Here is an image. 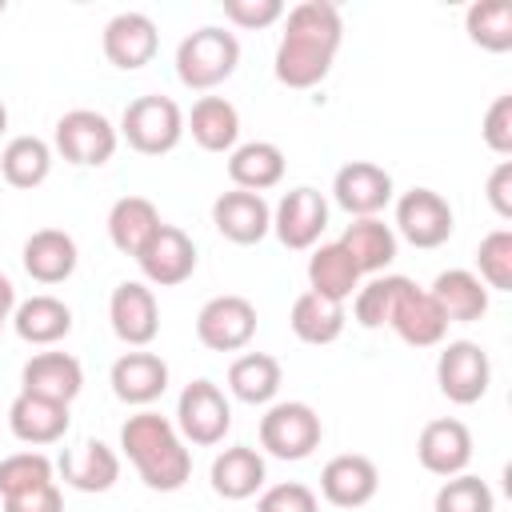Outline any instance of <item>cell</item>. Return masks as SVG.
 <instances>
[{
  "label": "cell",
  "mask_w": 512,
  "mask_h": 512,
  "mask_svg": "<svg viewBox=\"0 0 512 512\" xmlns=\"http://www.w3.org/2000/svg\"><path fill=\"white\" fill-rule=\"evenodd\" d=\"M116 144H120V132L116 124L96 112V108H72L56 120V132H52V148L76 164V168H100L116 156Z\"/></svg>",
  "instance_id": "8992f818"
},
{
  "label": "cell",
  "mask_w": 512,
  "mask_h": 512,
  "mask_svg": "<svg viewBox=\"0 0 512 512\" xmlns=\"http://www.w3.org/2000/svg\"><path fill=\"white\" fill-rule=\"evenodd\" d=\"M0 504H4V512H64V492H60V484L52 480V484H40V488H32V492L4 496Z\"/></svg>",
  "instance_id": "ee69618b"
},
{
  "label": "cell",
  "mask_w": 512,
  "mask_h": 512,
  "mask_svg": "<svg viewBox=\"0 0 512 512\" xmlns=\"http://www.w3.org/2000/svg\"><path fill=\"white\" fill-rule=\"evenodd\" d=\"M344 20L332 0H304L284 12V32L272 56V72L284 88H316L340 52Z\"/></svg>",
  "instance_id": "6da1fadb"
},
{
  "label": "cell",
  "mask_w": 512,
  "mask_h": 512,
  "mask_svg": "<svg viewBox=\"0 0 512 512\" xmlns=\"http://www.w3.org/2000/svg\"><path fill=\"white\" fill-rule=\"evenodd\" d=\"M56 476V464L44 456V452H12L0 460V500L4 496H20V492H32L40 484H52Z\"/></svg>",
  "instance_id": "74e56055"
},
{
  "label": "cell",
  "mask_w": 512,
  "mask_h": 512,
  "mask_svg": "<svg viewBox=\"0 0 512 512\" xmlns=\"http://www.w3.org/2000/svg\"><path fill=\"white\" fill-rule=\"evenodd\" d=\"M476 276L488 292H512V232L496 228L476 244Z\"/></svg>",
  "instance_id": "ab89813d"
},
{
  "label": "cell",
  "mask_w": 512,
  "mask_h": 512,
  "mask_svg": "<svg viewBox=\"0 0 512 512\" xmlns=\"http://www.w3.org/2000/svg\"><path fill=\"white\" fill-rule=\"evenodd\" d=\"M208 480H212V492L224 496V500H248L264 488L268 480V464L260 456V448L252 444H232L224 452H216L212 468H208Z\"/></svg>",
  "instance_id": "d4e9b609"
},
{
  "label": "cell",
  "mask_w": 512,
  "mask_h": 512,
  "mask_svg": "<svg viewBox=\"0 0 512 512\" xmlns=\"http://www.w3.org/2000/svg\"><path fill=\"white\" fill-rule=\"evenodd\" d=\"M108 384H112V396L120 404L148 408L152 400H160L168 392V364L148 348H132V352L112 360Z\"/></svg>",
  "instance_id": "e0dca14e"
},
{
  "label": "cell",
  "mask_w": 512,
  "mask_h": 512,
  "mask_svg": "<svg viewBox=\"0 0 512 512\" xmlns=\"http://www.w3.org/2000/svg\"><path fill=\"white\" fill-rule=\"evenodd\" d=\"M380 492V472L360 452H340L320 468V496L332 508H364Z\"/></svg>",
  "instance_id": "d6986e66"
},
{
  "label": "cell",
  "mask_w": 512,
  "mask_h": 512,
  "mask_svg": "<svg viewBox=\"0 0 512 512\" xmlns=\"http://www.w3.org/2000/svg\"><path fill=\"white\" fill-rule=\"evenodd\" d=\"M436 384L440 396L468 408L488 396L492 388V360L476 340H448L436 356Z\"/></svg>",
  "instance_id": "ba28073f"
},
{
  "label": "cell",
  "mask_w": 512,
  "mask_h": 512,
  "mask_svg": "<svg viewBox=\"0 0 512 512\" xmlns=\"http://www.w3.org/2000/svg\"><path fill=\"white\" fill-rule=\"evenodd\" d=\"M176 432L184 436V444H196V448H212L228 436L232 428V404L228 396L220 392V384L212 380H192L184 384L180 400H176Z\"/></svg>",
  "instance_id": "52a82bcc"
},
{
  "label": "cell",
  "mask_w": 512,
  "mask_h": 512,
  "mask_svg": "<svg viewBox=\"0 0 512 512\" xmlns=\"http://www.w3.org/2000/svg\"><path fill=\"white\" fill-rule=\"evenodd\" d=\"M288 324H292L296 340H304V344H312V348H324V344L340 340V332H344V324H348V312H344V304H336V300H324V296H316V292H300V296L292 300Z\"/></svg>",
  "instance_id": "836d02e7"
},
{
  "label": "cell",
  "mask_w": 512,
  "mask_h": 512,
  "mask_svg": "<svg viewBox=\"0 0 512 512\" xmlns=\"http://www.w3.org/2000/svg\"><path fill=\"white\" fill-rule=\"evenodd\" d=\"M280 384H284V368L268 352H244V356H236L228 364V392L240 404H252V408L272 404Z\"/></svg>",
  "instance_id": "d6a6232c"
},
{
  "label": "cell",
  "mask_w": 512,
  "mask_h": 512,
  "mask_svg": "<svg viewBox=\"0 0 512 512\" xmlns=\"http://www.w3.org/2000/svg\"><path fill=\"white\" fill-rule=\"evenodd\" d=\"M256 512H320V496L300 480H284L260 492Z\"/></svg>",
  "instance_id": "60d3db41"
},
{
  "label": "cell",
  "mask_w": 512,
  "mask_h": 512,
  "mask_svg": "<svg viewBox=\"0 0 512 512\" xmlns=\"http://www.w3.org/2000/svg\"><path fill=\"white\" fill-rule=\"evenodd\" d=\"M480 136L484 144L496 152V156H512V92L496 96L484 112V124H480Z\"/></svg>",
  "instance_id": "7bdbcfd3"
},
{
  "label": "cell",
  "mask_w": 512,
  "mask_h": 512,
  "mask_svg": "<svg viewBox=\"0 0 512 512\" xmlns=\"http://www.w3.org/2000/svg\"><path fill=\"white\" fill-rule=\"evenodd\" d=\"M0 328H4V324H0Z\"/></svg>",
  "instance_id": "681fc988"
},
{
  "label": "cell",
  "mask_w": 512,
  "mask_h": 512,
  "mask_svg": "<svg viewBox=\"0 0 512 512\" xmlns=\"http://www.w3.org/2000/svg\"><path fill=\"white\" fill-rule=\"evenodd\" d=\"M388 328H392L408 348H436V344H444V336H448V316L440 312V304L432 300L428 288L412 284V288L396 300Z\"/></svg>",
  "instance_id": "ffe728a7"
},
{
  "label": "cell",
  "mask_w": 512,
  "mask_h": 512,
  "mask_svg": "<svg viewBox=\"0 0 512 512\" xmlns=\"http://www.w3.org/2000/svg\"><path fill=\"white\" fill-rule=\"evenodd\" d=\"M392 192H396V184H392L388 168H380V164H372V160H348V164L336 168V176H332V200H336L352 220H360V216H380V212L392 204Z\"/></svg>",
  "instance_id": "4fadbf2b"
},
{
  "label": "cell",
  "mask_w": 512,
  "mask_h": 512,
  "mask_svg": "<svg viewBox=\"0 0 512 512\" xmlns=\"http://www.w3.org/2000/svg\"><path fill=\"white\" fill-rule=\"evenodd\" d=\"M324 440V424L304 400H272L260 416V448L276 460H308Z\"/></svg>",
  "instance_id": "5b68a950"
},
{
  "label": "cell",
  "mask_w": 512,
  "mask_h": 512,
  "mask_svg": "<svg viewBox=\"0 0 512 512\" xmlns=\"http://www.w3.org/2000/svg\"><path fill=\"white\" fill-rule=\"evenodd\" d=\"M356 288H360V268L352 264V256L336 240L316 244L308 256V292L336 300V304H348L356 296Z\"/></svg>",
  "instance_id": "1f68e13d"
},
{
  "label": "cell",
  "mask_w": 512,
  "mask_h": 512,
  "mask_svg": "<svg viewBox=\"0 0 512 512\" xmlns=\"http://www.w3.org/2000/svg\"><path fill=\"white\" fill-rule=\"evenodd\" d=\"M464 32L484 52L512 48V0H476L464 12Z\"/></svg>",
  "instance_id": "8d00e7d4"
},
{
  "label": "cell",
  "mask_w": 512,
  "mask_h": 512,
  "mask_svg": "<svg viewBox=\"0 0 512 512\" xmlns=\"http://www.w3.org/2000/svg\"><path fill=\"white\" fill-rule=\"evenodd\" d=\"M284 152L272 140H248L228 152V180L244 192H268L284 180Z\"/></svg>",
  "instance_id": "f1b7e54d"
},
{
  "label": "cell",
  "mask_w": 512,
  "mask_h": 512,
  "mask_svg": "<svg viewBox=\"0 0 512 512\" xmlns=\"http://www.w3.org/2000/svg\"><path fill=\"white\" fill-rule=\"evenodd\" d=\"M184 132H192L204 152H232L240 144V112L224 96H200L184 116Z\"/></svg>",
  "instance_id": "83f0119b"
},
{
  "label": "cell",
  "mask_w": 512,
  "mask_h": 512,
  "mask_svg": "<svg viewBox=\"0 0 512 512\" xmlns=\"http://www.w3.org/2000/svg\"><path fill=\"white\" fill-rule=\"evenodd\" d=\"M336 244L352 256V264L360 268V276H380V272L396 260L400 236H396L392 224H384L380 216H360V220H352V224L340 232Z\"/></svg>",
  "instance_id": "484cf974"
},
{
  "label": "cell",
  "mask_w": 512,
  "mask_h": 512,
  "mask_svg": "<svg viewBox=\"0 0 512 512\" xmlns=\"http://www.w3.org/2000/svg\"><path fill=\"white\" fill-rule=\"evenodd\" d=\"M84 388V368L72 352H36L24 368H20V392L56 400V404H72Z\"/></svg>",
  "instance_id": "7402d4cb"
},
{
  "label": "cell",
  "mask_w": 512,
  "mask_h": 512,
  "mask_svg": "<svg viewBox=\"0 0 512 512\" xmlns=\"http://www.w3.org/2000/svg\"><path fill=\"white\" fill-rule=\"evenodd\" d=\"M328 228V200L320 188H288L272 208V232L292 252H312Z\"/></svg>",
  "instance_id": "30bf717a"
},
{
  "label": "cell",
  "mask_w": 512,
  "mask_h": 512,
  "mask_svg": "<svg viewBox=\"0 0 512 512\" xmlns=\"http://www.w3.org/2000/svg\"><path fill=\"white\" fill-rule=\"evenodd\" d=\"M452 228H456L452 204L436 188H408L396 200V224H392V232L404 236L412 248H440V244H448Z\"/></svg>",
  "instance_id": "8fae6325"
},
{
  "label": "cell",
  "mask_w": 512,
  "mask_h": 512,
  "mask_svg": "<svg viewBox=\"0 0 512 512\" xmlns=\"http://www.w3.org/2000/svg\"><path fill=\"white\" fill-rule=\"evenodd\" d=\"M108 320L120 344L148 348L160 332V304L144 280H120L108 296Z\"/></svg>",
  "instance_id": "7c38bea8"
},
{
  "label": "cell",
  "mask_w": 512,
  "mask_h": 512,
  "mask_svg": "<svg viewBox=\"0 0 512 512\" xmlns=\"http://www.w3.org/2000/svg\"><path fill=\"white\" fill-rule=\"evenodd\" d=\"M256 336V304L248 296L224 292L204 300V308L196 312V340L208 352H240L248 348Z\"/></svg>",
  "instance_id": "9c48e42d"
},
{
  "label": "cell",
  "mask_w": 512,
  "mask_h": 512,
  "mask_svg": "<svg viewBox=\"0 0 512 512\" xmlns=\"http://www.w3.org/2000/svg\"><path fill=\"white\" fill-rule=\"evenodd\" d=\"M16 304H20V300H16V284H12V280L0 272V324H4V320H12Z\"/></svg>",
  "instance_id": "bcb514c9"
},
{
  "label": "cell",
  "mask_w": 512,
  "mask_h": 512,
  "mask_svg": "<svg viewBox=\"0 0 512 512\" xmlns=\"http://www.w3.org/2000/svg\"><path fill=\"white\" fill-rule=\"evenodd\" d=\"M12 328H16V336H20L24 344L52 348V344H60V340L72 332V308H68L60 296L36 292V296H28V300L16 304Z\"/></svg>",
  "instance_id": "4316f807"
},
{
  "label": "cell",
  "mask_w": 512,
  "mask_h": 512,
  "mask_svg": "<svg viewBox=\"0 0 512 512\" xmlns=\"http://www.w3.org/2000/svg\"><path fill=\"white\" fill-rule=\"evenodd\" d=\"M76 260V240L64 228H36L20 248V264L36 284H64L76 272Z\"/></svg>",
  "instance_id": "cb8c5ba5"
},
{
  "label": "cell",
  "mask_w": 512,
  "mask_h": 512,
  "mask_svg": "<svg viewBox=\"0 0 512 512\" xmlns=\"http://www.w3.org/2000/svg\"><path fill=\"white\" fill-rule=\"evenodd\" d=\"M68 404H56V400H44V396H32V392H20L12 404H8V428L20 444H32V448H44V444H56L68 436Z\"/></svg>",
  "instance_id": "603a6c76"
},
{
  "label": "cell",
  "mask_w": 512,
  "mask_h": 512,
  "mask_svg": "<svg viewBox=\"0 0 512 512\" xmlns=\"http://www.w3.org/2000/svg\"><path fill=\"white\" fill-rule=\"evenodd\" d=\"M432 512H496V496H492L488 480H480L472 472H460V476H448L436 488Z\"/></svg>",
  "instance_id": "f35d334b"
},
{
  "label": "cell",
  "mask_w": 512,
  "mask_h": 512,
  "mask_svg": "<svg viewBox=\"0 0 512 512\" xmlns=\"http://www.w3.org/2000/svg\"><path fill=\"white\" fill-rule=\"evenodd\" d=\"M416 460L424 472L448 480V476H460L468 464H472V432L464 420L456 416H440V420H428L416 436Z\"/></svg>",
  "instance_id": "9a60e30c"
},
{
  "label": "cell",
  "mask_w": 512,
  "mask_h": 512,
  "mask_svg": "<svg viewBox=\"0 0 512 512\" xmlns=\"http://www.w3.org/2000/svg\"><path fill=\"white\" fill-rule=\"evenodd\" d=\"M212 224L224 240L248 248V244H260L272 232V208L260 192L232 188V192H220L212 200Z\"/></svg>",
  "instance_id": "ac0fdd59"
},
{
  "label": "cell",
  "mask_w": 512,
  "mask_h": 512,
  "mask_svg": "<svg viewBox=\"0 0 512 512\" xmlns=\"http://www.w3.org/2000/svg\"><path fill=\"white\" fill-rule=\"evenodd\" d=\"M120 140L140 152V156H164L184 140V112L172 96L148 92L128 100V108L120 112Z\"/></svg>",
  "instance_id": "277c9868"
},
{
  "label": "cell",
  "mask_w": 512,
  "mask_h": 512,
  "mask_svg": "<svg viewBox=\"0 0 512 512\" xmlns=\"http://www.w3.org/2000/svg\"><path fill=\"white\" fill-rule=\"evenodd\" d=\"M484 196H488V204H492V212H496L500 220H512V160H500V164L488 172Z\"/></svg>",
  "instance_id": "f6af8a7d"
},
{
  "label": "cell",
  "mask_w": 512,
  "mask_h": 512,
  "mask_svg": "<svg viewBox=\"0 0 512 512\" xmlns=\"http://www.w3.org/2000/svg\"><path fill=\"white\" fill-rule=\"evenodd\" d=\"M224 20L244 32H260L284 20V4L280 0H224Z\"/></svg>",
  "instance_id": "b9f144b4"
},
{
  "label": "cell",
  "mask_w": 512,
  "mask_h": 512,
  "mask_svg": "<svg viewBox=\"0 0 512 512\" xmlns=\"http://www.w3.org/2000/svg\"><path fill=\"white\" fill-rule=\"evenodd\" d=\"M4 8H8V4H4V0H0V12H4Z\"/></svg>",
  "instance_id": "c3c4849f"
},
{
  "label": "cell",
  "mask_w": 512,
  "mask_h": 512,
  "mask_svg": "<svg viewBox=\"0 0 512 512\" xmlns=\"http://www.w3.org/2000/svg\"><path fill=\"white\" fill-rule=\"evenodd\" d=\"M52 172V144L40 140V136H12L0 152V176L4 184L28 192V188H40Z\"/></svg>",
  "instance_id": "e575fe53"
},
{
  "label": "cell",
  "mask_w": 512,
  "mask_h": 512,
  "mask_svg": "<svg viewBox=\"0 0 512 512\" xmlns=\"http://www.w3.org/2000/svg\"><path fill=\"white\" fill-rule=\"evenodd\" d=\"M120 452L132 460L136 476L152 492H176L192 476V452L176 424L152 408H140L120 428Z\"/></svg>",
  "instance_id": "7a4b0ae2"
},
{
  "label": "cell",
  "mask_w": 512,
  "mask_h": 512,
  "mask_svg": "<svg viewBox=\"0 0 512 512\" xmlns=\"http://www.w3.org/2000/svg\"><path fill=\"white\" fill-rule=\"evenodd\" d=\"M8 132V108H4V100H0V136Z\"/></svg>",
  "instance_id": "7dc6e473"
},
{
  "label": "cell",
  "mask_w": 512,
  "mask_h": 512,
  "mask_svg": "<svg viewBox=\"0 0 512 512\" xmlns=\"http://www.w3.org/2000/svg\"><path fill=\"white\" fill-rule=\"evenodd\" d=\"M196 260L200 256H196L192 236L184 228H176V224H160L156 236L136 256L148 288H176V284H184L196 272Z\"/></svg>",
  "instance_id": "5bb4252c"
},
{
  "label": "cell",
  "mask_w": 512,
  "mask_h": 512,
  "mask_svg": "<svg viewBox=\"0 0 512 512\" xmlns=\"http://www.w3.org/2000/svg\"><path fill=\"white\" fill-rule=\"evenodd\" d=\"M160 224L164 220H160V212L148 196H120L108 208V240H112L116 252H124L132 260L144 252V244L156 236Z\"/></svg>",
  "instance_id": "4dcf8cb0"
},
{
  "label": "cell",
  "mask_w": 512,
  "mask_h": 512,
  "mask_svg": "<svg viewBox=\"0 0 512 512\" xmlns=\"http://www.w3.org/2000/svg\"><path fill=\"white\" fill-rule=\"evenodd\" d=\"M408 288H412L408 276H372V280L360 284L356 296H352V320H356L360 328H368V332L388 328L392 308H396V300H400Z\"/></svg>",
  "instance_id": "d590c367"
},
{
  "label": "cell",
  "mask_w": 512,
  "mask_h": 512,
  "mask_svg": "<svg viewBox=\"0 0 512 512\" xmlns=\"http://www.w3.org/2000/svg\"><path fill=\"white\" fill-rule=\"evenodd\" d=\"M428 292L448 316V324H472L488 312V288L472 268H444Z\"/></svg>",
  "instance_id": "f546056e"
},
{
  "label": "cell",
  "mask_w": 512,
  "mask_h": 512,
  "mask_svg": "<svg viewBox=\"0 0 512 512\" xmlns=\"http://www.w3.org/2000/svg\"><path fill=\"white\" fill-rule=\"evenodd\" d=\"M56 472L64 476L68 488L76 492H108L120 480V456L104 440L88 436L76 448H64L56 460Z\"/></svg>",
  "instance_id": "44dd1931"
},
{
  "label": "cell",
  "mask_w": 512,
  "mask_h": 512,
  "mask_svg": "<svg viewBox=\"0 0 512 512\" xmlns=\"http://www.w3.org/2000/svg\"><path fill=\"white\" fill-rule=\"evenodd\" d=\"M100 44H104V56L112 68L136 72V68L152 64V56L160 48V32H156V20L148 12H116L104 24Z\"/></svg>",
  "instance_id": "2e32d148"
},
{
  "label": "cell",
  "mask_w": 512,
  "mask_h": 512,
  "mask_svg": "<svg viewBox=\"0 0 512 512\" xmlns=\"http://www.w3.org/2000/svg\"><path fill=\"white\" fill-rule=\"evenodd\" d=\"M236 64H240V40L220 24H204L176 44V80L192 92L220 88L236 72Z\"/></svg>",
  "instance_id": "3957f363"
}]
</instances>
